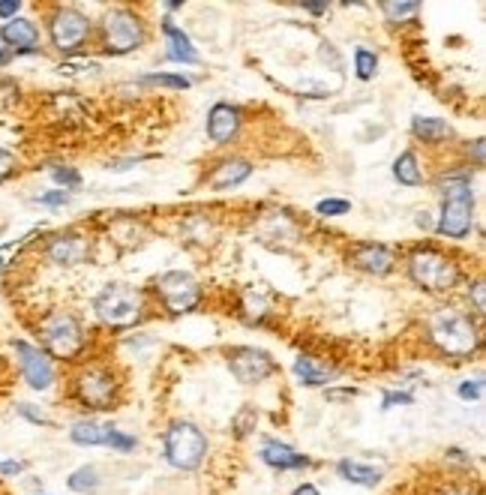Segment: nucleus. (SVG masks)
<instances>
[{
  "label": "nucleus",
  "mask_w": 486,
  "mask_h": 495,
  "mask_svg": "<svg viewBox=\"0 0 486 495\" xmlns=\"http://www.w3.org/2000/svg\"><path fill=\"white\" fill-rule=\"evenodd\" d=\"M427 331H429V340L438 345L441 352L448 357H469L478 352V331L469 315H462L460 310L445 307V310H436L429 315L427 321Z\"/></svg>",
  "instance_id": "f257e3e1"
},
{
  "label": "nucleus",
  "mask_w": 486,
  "mask_h": 495,
  "mask_svg": "<svg viewBox=\"0 0 486 495\" xmlns=\"http://www.w3.org/2000/svg\"><path fill=\"white\" fill-rule=\"evenodd\" d=\"M445 205H441V216H438V235L445 237H466L474 223V195H471V184L469 177H448L445 181Z\"/></svg>",
  "instance_id": "f03ea898"
},
{
  "label": "nucleus",
  "mask_w": 486,
  "mask_h": 495,
  "mask_svg": "<svg viewBox=\"0 0 486 495\" xmlns=\"http://www.w3.org/2000/svg\"><path fill=\"white\" fill-rule=\"evenodd\" d=\"M39 340L48 349V354L60 361H72L84 349V331L69 312H51L39 321Z\"/></svg>",
  "instance_id": "7ed1b4c3"
},
{
  "label": "nucleus",
  "mask_w": 486,
  "mask_h": 495,
  "mask_svg": "<svg viewBox=\"0 0 486 495\" xmlns=\"http://www.w3.org/2000/svg\"><path fill=\"white\" fill-rule=\"evenodd\" d=\"M93 310L105 328H132L142 319V294L130 286H109L93 303Z\"/></svg>",
  "instance_id": "20e7f679"
},
{
  "label": "nucleus",
  "mask_w": 486,
  "mask_h": 495,
  "mask_svg": "<svg viewBox=\"0 0 486 495\" xmlns=\"http://www.w3.org/2000/svg\"><path fill=\"white\" fill-rule=\"evenodd\" d=\"M408 273L420 289L427 291H448L457 286V268L448 256L436 249H417L408 256Z\"/></svg>",
  "instance_id": "39448f33"
},
{
  "label": "nucleus",
  "mask_w": 486,
  "mask_h": 495,
  "mask_svg": "<svg viewBox=\"0 0 486 495\" xmlns=\"http://www.w3.org/2000/svg\"><path fill=\"white\" fill-rule=\"evenodd\" d=\"M205 454H207V438L195 424H174L165 433V459L174 469L193 471L202 466Z\"/></svg>",
  "instance_id": "423d86ee"
},
{
  "label": "nucleus",
  "mask_w": 486,
  "mask_h": 495,
  "mask_svg": "<svg viewBox=\"0 0 486 495\" xmlns=\"http://www.w3.org/2000/svg\"><path fill=\"white\" fill-rule=\"evenodd\" d=\"M102 39L109 55H130L144 42L142 21L130 9H111L102 21Z\"/></svg>",
  "instance_id": "0eeeda50"
},
{
  "label": "nucleus",
  "mask_w": 486,
  "mask_h": 495,
  "mask_svg": "<svg viewBox=\"0 0 486 495\" xmlns=\"http://www.w3.org/2000/svg\"><path fill=\"white\" fill-rule=\"evenodd\" d=\"M156 294L163 298L168 312L181 315V312H193L198 307V300H202V286L184 270H168L156 279Z\"/></svg>",
  "instance_id": "6e6552de"
},
{
  "label": "nucleus",
  "mask_w": 486,
  "mask_h": 495,
  "mask_svg": "<svg viewBox=\"0 0 486 495\" xmlns=\"http://www.w3.org/2000/svg\"><path fill=\"white\" fill-rule=\"evenodd\" d=\"M114 396H118V382L102 366H90L76 378V399L84 408L109 412V408H114Z\"/></svg>",
  "instance_id": "1a4fd4ad"
},
{
  "label": "nucleus",
  "mask_w": 486,
  "mask_h": 495,
  "mask_svg": "<svg viewBox=\"0 0 486 495\" xmlns=\"http://www.w3.org/2000/svg\"><path fill=\"white\" fill-rule=\"evenodd\" d=\"M48 34H51V42H55V48L76 51L79 46H84V39L90 34V21L88 16H81L79 9L60 6L48 21Z\"/></svg>",
  "instance_id": "9d476101"
},
{
  "label": "nucleus",
  "mask_w": 486,
  "mask_h": 495,
  "mask_svg": "<svg viewBox=\"0 0 486 495\" xmlns=\"http://www.w3.org/2000/svg\"><path fill=\"white\" fill-rule=\"evenodd\" d=\"M228 366H231V373H235L238 382H243V384L264 382V378L273 375V370H277V363L270 361V354L261 352V349H252V345L231 349L228 352Z\"/></svg>",
  "instance_id": "9b49d317"
},
{
  "label": "nucleus",
  "mask_w": 486,
  "mask_h": 495,
  "mask_svg": "<svg viewBox=\"0 0 486 495\" xmlns=\"http://www.w3.org/2000/svg\"><path fill=\"white\" fill-rule=\"evenodd\" d=\"M16 354H18L21 375H25V382L34 387V391H48L51 382H55V366H51L46 352H39L37 345L18 340L16 342Z\"/></svg>",
  "instance_id": "f8f14e48"
},
{
  "label": "nucleus",
  "mask_w": 486,
  "mask_h": 495,
  "mask_svg": "<svg viewBox=\"0 0 486 495\" xmlns=\"http://www.w3.org/2000/svg\"><path fill=\"white\" fill-rule=\"evenodd\" d=\"M238 126H240V114H238L235 105L219 102V105L210 109V114H207V135H210V142L228 144L238 135Z\"/></svg>",
  "instance_id": "ddd939ff"
},
{
  "label": "nucleus",
  "mask_w": 486,
  "mask_h": 495,
  "mask_svg": "<svg viewBox=\"0 0 486 495\" xmlns=\"http://www.w3.org/2000/svg\"><path fill=\"white\" fill-rule=\"evenodd\" d=\"M0 39H4L6 46H13L16 51H34L39 42V30L30 18H13L0 30Z\"/></svg>",
  "instance_id": "4468645a"
},
{
  "label": "nucleus",
  "mask_w": 486,
  "mask_h": 495,
  "mask_svg": "<svg viewBox=\"0 0 486 495\" xmlns=\"http://www.w3.org/2000/svg\"><path fill=\"white\" fill-rule=\"evenodd\" d=\"M88 256V240L79 235H60L48 244V258L58 265H79Z\"/></svg>",
  "instance_id": "2eb2a0df"
},
{
  "label": "nucleus",
  "mask_w": 486,
  "mask_h": 495,
  "mask_svg": "<svg viewBox=\"0 0 486 495\" xmlns=\"http://www.w3.org/2000/svg\"><path fill=\"white\" fill-rule=\"evenodd\" d=\"M354 265L366 273H375V277H385V273L394 268V252L385 249V247H375V244L357 247L354 249Z\"/></svg>",
  "instance_id": "dca6fc26"
},
{
  "label": "nucleus",
  "mask_w": 486,
  "mask_h": 495,
  "mask_svg": "<svg viewBox=\"0 0 486 495\" xmlns=\"http://www.w3.org/2000/svg\"><path fill=\"white\" fill-rule=\"evenodd\" d=\"M264 462H268L270 469H303L310 466V459H306L303 454H294V450L289 445H280V441H264L261 445V454H259Z\"/></svg>",
  "instance_id": "f3484780"
},
{
  "label": "nucleus",
  "mask_w": 486,
  "mask_h": 495,
  "mask_svg": "<svg viewBox=\"0 0 486 495\" xmlns=\"http://www.w3.org/2000/svg\"><path fill=\"white\" fill-rule=\"evenodd\" d=\"M163 34H165V39H168V48H165V58H168V60H174V63H195V60H198L195 46L189 42V37L184 34L181 27H174L172 21H165Z\"/></svg>",
  "instance_id": "a211bd4d"
},
{
  "label": "nucleus",
  "mask_w": 486,
  "mask_h": 495,
  "mask_svg": "<svg viewBox=\"0 0 486 495\" xmlns=\"http://www.w3.org/2000/svg\"><path fill=\"white\" fill-rule=\"evenodd\" d=\"M252 174V165L243 163V160H226L223 165H217V172L207 177L210 189H231V186H240L247 177Z\"/></svg>",
  "instance_id": "6ab92c4d"
},
{
  "label": "nucleus",
  "mask_w": 486,
  "mask_h": 495,
  "mask_svg": "<svg viewBox=\"0 0 486 495\" xmlns=\"http://www.w3.org/2000/svg\"><path fill=\"white\" fill-rule=\"evenodd\" d=\"M294 373H298L301 382L310 384V387H322V384L333 382V378H336L333 370H327V366H322L315 357H306V354H301L298 361H294Z\"/></svg>",
  "instance_id": "aec40b11"
},
{
  "label": "nucleus",
  "mask_w": 486,
  "mask_h": 495,
  "mask_svg": "<svg viewBox=\"0 0 486 495\" xmlns=\"http://www.w3.org/2000/svg\"><path fill=\"white\" fill-rule=\"evenodd\" d=\"M340 475L348 483H357V487H375L382 480V469H373V466H361L354 459H343L340 462Z\"/></svg>",
  "instance_id": "412c9836"
},
{
  "label": "nucleus",
  "mask_w": 486,
  "mask_h": 495,
  "mask_svg": "<svg viewBox=\"0 0 486 495\" xmlns=\"http://www.w3.org/2000/svg\"><path fill=\"white\" fill-rule=\"evenodd\" d=\"M394 177L403 186H420L424 184V174H420V165H417V156L406 151V153H399L396 156V163H394Z\"/></svg>",
  "instance_id": "4be33fe9"
},
{
  "label": "nucleus",
  "mask_w": 486,
  "mask_h": 495,
  "mask_svg": "<svg viewBox=\"0 0 486 495\" xmlns=\"http://www.w3.org/2000/svg\"><path fill=\"white\" fill-rule=\"evenodd\" d=\"M411 130H415L417 139H424V142H445V139H450V126L445 121H438V118H415Z\"/></svg>",
  "instance_id": "5701e85b"
},
{
  "label": "nucleus",
  "mask_w": 486,
  "mask_h": 495,
  "mask_svg": "<svg viewBox=\"0 0 486 495\" xmlns=\"http://www.w3.org/2000/svg\"><path fill=\"white\" fill-rule=\"evenodd\" d=\"M69 436L76 445H90V448L105 445V427H100L97 420H79Z\"/></svg>",
  "instance_id": "b1692460"
},
{
  "label": "nucleus",
  "mask_w": 486,
  "mask_h": 495,
  "mask_svg": "<svg viewBox=\"0 0 486 495\" xmlns=\"http://www.w3.org/2000/svg\"><path fill=\"white\" fill-rule=\"evenodd\" d=\"M69 490H72V492H97V490H100V475H97V469H93V466L79 469L76 475L69 478Z\"/></svg>",
  "instance_id": "393cba45"
},
{
  "label": "nucleus",
  "mask_w": 486,
  "mask_h": 495,
  "mask_svg": "<svg viewBox=\"0 0 486 495\" xmlns=\"http://www.w3.org/2000/svg\"><path fill=\"white\" fill-rule=\"evenodd\" d=\"M354 69H357V76H361V79H373L375 69H378V58L373 55V51L357 48L354 51Z\"/></svg>",
  "instance_id": "a878e982"
},
{
  "label": "nucleus",
  "mask_w": 486,
  "mask_h": 495,
  "mask_svg": "<svg viewBox=\"0 0 486 495\" xmlns=\"http://www.w3.org/2000/svg\"><path fill=\"white\" fill-rule=\"evenodd\" d=\"M382 13L390 21H406V18H415L420 13L417 4H382Z\"/></svg>",
  "instance_id": "bb28decb"
},
{
  "label": "nucleus",
  "mask_w": 486,
  "mask_h": 495,
  "mask_svg": "<svg viewBox=\"0 0 486 495\" xmlns=\"http://www.w3.org/2000/svg\"><path fill=\"white\" fill-rule=\"evenodd\" d=\"M144 84H160V88H172V90H186L189 88V79H184V76H144L142 79Z\"/></svg>",
  "instance_id": "cd10ccee"
},
{
  "label": "nucleus",
  "mask_w": 486,
  "mask_h": 495,
  "mask_svg": "<svg viewBox=\"0 0 486 495\" xmlns=\"http://www.w3.org/2000/svg\"><path fill=\"white\" fill-rule=\"evenodd\" d=\"M105 445H111L114 450H121V454H126V450H132V448H135V438L123 436V433H118V429H111V427H105Z\"/></svg>",
  "instance_id": "c85d7f7f"
},
{
  "label": "nucleus",
  "mask_w": 486,
  "mask_h": 495,
  "mask_svg": "<svg viewBox=\"0 0 486 495\" xmlns=\"http://www.w3.org/2000/svg\"><path fill=\"white\" fill-rule=\"evenodd\" d=\"M51 177H55V184H60L63 189H76L81 184V174L79 172H72V168L67 165H58V168H51Z\"/></svg>",
  "instance_id": "c756f323"
},
{
  "label": "nucleus",
  "mask_w": 486,
  "mask_h": 495,
  "mask_svg": "<svg viewBox=\"0 0 486 495\" xmlns=\"http://www.w3.org/2000/svg\"><path fill=\"white\" fill-rule=\"evenodd\" d=\"M319 210L322 216H343V214H348L352 210V205L345 202V198H327V202H319Z\"/></svg>",
  "instance_id": "7c9ffc66"
},
{
  "label": "nucleus",
  "mask_w": 486,
  "mask_h": 495,
  "mask_svg": "<svg viewBox=\"0 0 486 495\" xmlns=\"http://www.w3.org/2000/svg\"><path fill=\"white\" fill-rule=\"evenodd\" d=\"M256 420H259L256 408H243V412L235 417V429H238L240 436H247L249 429H256Z\"/></svg>",
  "instance_id": "2f4dec72"
},
{
  "label": "nucleus",
  "mask_w": 486,
  "mask_h": 495,
  "mask_svg": "<svg viewBox=\"0 0 486 495\" xmlns=\"http://www.w3.org/2000/svg\"><path fill=\"white\" fill-rule=\"evenodd\" d=\"M67 202H69V195L63 193V189H55V193L39 195V205H46V207H60V205H67Z\"/></svg>",
  "instance_id": "473e14b6"
},
{
  "label": "nucleus",
  "mask_w": 486,
  "mask_h": 495,
  "mask_svg": "<svg viewBox=\"0 0 486 495\" xmlns=\"http://www.w3.org/2000/svg\"><path fill=\"white\" fill-rule=\"evenodd\" d=\"M460 396L462 399H481L483 396V382L481 378H474V382H466L460 387Z\"/></svg>",
  "instance_id": "72a5a7b5"
},
{
  "label": "nucleus",
  "mask_w": 486,
  "mask_h": 495,
  "mask_svg": "<svg viewBox=\"0 0 486 495\" xmlns=\"http://www.w3.org/2000/svg\"><path fill=\"white\" fill-rule=\"evenodd\" d=\"M436 495H481L478 487H469V483H450V487L438 490Z\"/></svg>",
  "instance_id": "f704fd0d"
},
{
  "label": "nucleus",
  "mask_w": 486,
  "mask_h": 495,
  "mask_svg": "<svg viewBox=\"0 0 486 495\" xmlns=\"http://www.w3.org/2000/svg\"><path fill=\"white\" fill-rule=\"evenodd\" d=\"M16 172V160H13V153H6V151H0V184L6 181L9 174Z\"/></svg>",
  "instance_id": "c9c22d12"
},
{
  "label": "nucleus",
  "mask_w": 486,
  "mask_h": 495,
  "mask_svg": "<svg viewBox=\"0 0 486 495\" xmlns=\"http://www.w3.org/2000/svg\"><path fill=\"white\" fill-rule=\"evenodd\" d=\"M18 412L25 415L27 420H34V424H48V417L42 412H37V408H30V405H18Z\"/></svg>",
  "instance_id": "e433bc0d"
},
{
  "label": "nucleus",
  "mask_w": 486,
  "mask_h": 495,
  "mask_svg": "<svg viewBox=\"0 0 486 495\" xmlns=\"http://www.w3.org/2000/svg\"><path fill=\"white\" fill-rule=\"evenodd\" d=\"M396 403H403V405H408V403H411V396H408V394H387V396H385V408H390V405H396Z\"/></svg>",
  "instance_id": "4c0bfd02"
},
{
  "label": "nucleus",
  "mask_w": 486,
  "mask_h": 495,
  "mask_svg": "<svg viewBox=\"0 0 486 495\" xmlns=\"http://www.w3.org/2000/svg\"><path fill=\"white\" fill-rule=\"evenodd\" d=\"M18 9H21V4H0V18H9V21H13Z\"/></svg>",
  "instance_id": "58836bf2"
},
{
  "label": "nucleus",
  "mask_w": 486,
  "mask_h": 495,
  "mask_svg": "<svg viewBox=\"0 0 486 495\" xmlns=\"http://www.w3.org/2000/svg\"><path fill=\"white\" fill-rule=\"evenodd\" d=\"M474 307H478V312L483 315V307H486V303H483V282L474 286Z\"/></svg>",
  "instance_id": "ea45409f"
},
{
  "label": "nucleus",
  "mask_w": 486,
  "mask_h": 495,
  "mask_svg": "<svg viewBox=\"0 0 486 495\" xmlns=\"http://www.w3.org/2000/svg\"><path fill=\"white\" fill-rule=\"evenodd\" d=\"M21 462H0V475H18Z\"/></svg>",
  "instance_id": "a19ab883"
},
{
  "label": "nucleus",
  "mask_w": 486,
  "mask_h": 495,
  "mask_svg": "<svg viewBox=\"0 0 486 495\" xmlns=\"http://www.w3.org/2000/svg\"><path fill=\"white\" fill-rule=\"evenodd\" d=\"M303 9L312 16H322V13H327V4H303Z\"/></svg>",
  "instance_id": "79ce46f5"
},
{
  "label": "nucleus",
  "mask_w": 486,
  "mask_h": 495,
  "mask_svg": "<svg viewBox=\"0 0 486 495\" xmlns=\"http://www.w3.org/2000/svg\"><path fill=\"white\" fill-rule=\"evenodd\" d=\"M294 495H319V490H315V487H310V483H306V487H298V490H294Z\"/></svg>",
  "instance_id": "37998d69"
},
{
  "label": "nucleus",
  "mask_w": 486,
  "mask_h": 495,
  "mask_svg": "<svg viewBox=\"0 0 486 495\" xmlns=\"http://www.w3.org/2000/svg\"><path fill=\"white\" fill-rule=\"evenodd\" d=\"M0 51H4V46H0Z\"/></svg>",
  "instance_id": "c03bdc74"
}]
</instances>
